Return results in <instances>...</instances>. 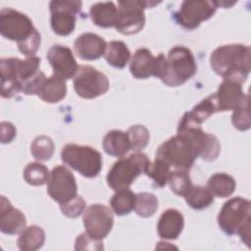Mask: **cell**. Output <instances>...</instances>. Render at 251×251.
<instances>
[{"label": "cell", "instance_id": "cell-1", "mask_svg": "<svg viewBox=\"0 0 251 251\" xmlns=\"http://www.w3.org/2000/svg\"><path fill=\"white\" fill-rule=\"evenodd\" d=\"M250 56L248 45L239 43L222 45L212 52L210 66L224 79L242 84L250 73Z\"/></svg>", "mask_w": 251, "mask_h": 251}, {"label": "cell", "instance_id": "cell-2", "mask_svg": "<svg viewBox=\"0 0 251 251\" xmlns=\"http://www.w3.org/2000/svg\"><path fill=\"white\" fill-rule=\"evenodd\" d=\"M197 71L192 52L184 46L173 47L167 57L160 53L155 57L154 76L168 86H179L191 78Z\"/></svg>", "mask_w": 251, "mask_h": 251}, {"label": "cell", "instance_id": "cell-3", "mask_svg": "<svg viewBox=\"0 0 251 251\" xmlns=\"http://www.w3.org/2000/svg\"><path fill=\"white\" fill-rule=\"evenodd\" d=\"M40 58L37 56L19 58H2L0 60L1 96L11 98L22 91V85L39 72Z\"/></svg>", "mask_w": 251, "mask_h": 251}, {"label": "cell", "instance_id": "cell-4", "mask_svg": "<svg viewBox=\"0 0 251 251\" xmlns=\"http://www.w3.org/2000/svg\"><path fill=\"white\" fill-rule=\"evenodd\" d=\"M0 33L3 37L16 41L19 50L32 44L40 37L32 21L25 14L8 7L0 11Z\"/></svg>", "mask_w": 251, "mask_h": 251}, {"label": "cell", "instance_id": "cell-5", "mask_svg": "<svg viewBox=\"0 0 251 251\" xmlns=\"http://www.w3.org/2000/svg\"><path fill=\"white\" fill-rule=\"evenodd\" d=\"M150 160L142 152H134L114 163L107 175V183L115 191L128 188L136 177L145 173Z\"/></svg>", "mask_w": 251, "mask_h": 251}, {"label": "cell", "instance_id": "cell-6", "mask_svg": "<svg viewBox=\"0 0 251 251\" xmlns=\"http://www.w3.org/2000/svg\"><path fill=\"white\" fill-rule=\"evenodd\" d=\"M61 159L85 177L97 176L102 169L101 154L90 146L66 144L61 151Z\"/></svg>", "mask_w": 251, "mask_h": 251}, {"label": "cell", "instance_id": "cell-7", "mask_svg": "<svg viewBox=\"0 0 251 251\" xmlns=\"http://www.w3.org/2000/svg\"><path fill=\"white\" fill-rule=\"evenodd\" d=\"M161 3L153 0H124L118 1V20L116 29L126 35L135 34L145 25L144 10Z\"/></svg>", "mask_w": 251, "mask_h": 251}, {"label": "cell", "instance_id": "cell-8", "mask_svg": "<svg viewBox=\"0 0 251 251\" xmlns=\"http://www.w3.org/2000/svg\"><path fill=\"white\" fill-rule=\"evenodd\" d=\"M248 224H251L250 201L242 197H234L227 200L218 215L220 228L228 235L238 233Z\"/></svg>", "mask_w": 251, "mask_h": 251}, {"label": "cell", "instance_id": "cell-9", "mask_svg": "<svg viewBox=\"0 0 251 251\" xmlns=\"http://www.w3.org/2000/svg\"><path fill=\"white\" fill-rule=\"evenodd\" d=\"M109 86L108 77L88 65L79 66L74 76V88L76 94L84 99H94L105 94Z\"/></svg>", "mask_w": 251, "mask_h": 251}, {"label": "cell", "instance_id": "cell-10", "mask_svg": "<svg viewBox=\"0 0 251 251\" xmlns=\"http://www.w3.org/2000/svg\"><path fill=\"white\" fill-rule=\"evenodd\" d=\"M81 5L80 1L75 0H53L50 2V23L56 34L66 36L74 31L76 14L80 12Z\"/></svg>", "mask_w": 251, "mask_h": 251}, {"label": "cell", "instance_id": "cell-11", "mask_svg": "<svg viewBox=\"0 0 251 251\" xmlns=\"http://www.w3.org/2000/svg\"><path fill=\"white\" fill-rule=\"evenodd\" d=\"M218 9L216 1L185 0L175 14L176 23L187 29L196 28L202 22L207 21Z\"/></svg>", "mask_w": 251, "mask_h": 251}, {"label": "cell", "instance_id": "cell-12", "mask_svg": "<svg viewBox=\"0 0 251 251\" xmlns=\"http://www.w3.org/2000/svg\"><path fill=\"white\" fill-rule=\"evenodd\" d=\"M83 225L85 232L97 239L102 240L112 230L114 216L109 207L102 204L88 206L83 212Z\"/></svg>", "mask_w": 251, "mask_h": 251}, {"label": "cell", "instance_id": "cell-13", "mask_svg": "<svg viewBox=\"0 0 251 251\" xmlns=\"http://www.w3.org/2000/svg\"><path fill=\"white\" fill-rule=\"evenodd\" d=\"M77 185L73 173L65 166H57L50 173L47 181L49 196L58 203H65L76 196Z\"/></svg>", "mask_w": 251, "mask_h": 251}, {"label": "cell", "instance_id": "cell-14", "mask_svg": "<svg viewBox=\"0 0 251 251\" xmlns=\"http://www.w3.org/2000/svg\"><path fill=\"white\" fill-rule=\"evenodd\" d=\"M47 59L53 69V75L69 79L76 74L77 65L72 50L65 45H53L47 52Z\"/></svg>", "mask_w": 251, "mask_h": 251}, {"label": "cell", "instance_id": "cell-15", "mask_svg": "<svg viewBox=\"0 0 251 251\" xmlns=\"http://www.w3.org/2000/svg\"><path fill=\"white\" fill-rule=\"evenodd\" d=\"M214 95L217 112L233 111L249 97L248 94L243 92L240 83L227 79L223 80Z\"/></svg>", "mask_w": 251, "mask_h": 251}, {"label": "cell", "instance_id": "cell-16", "mask_svg": "<svg viewBox=\"0 0 251 251\" xmlns=\"http://www.w3.org/2000/svg\"><path fill=\"white\" fill-rule=\"evenodd\" d=\"M26 226V220L21 210L15 208L5 197L0 199V230L8 235L20 233Z\"/></svg>", "mask_w": 251, "mask_h": 251}, {"label": "cell", "instance_id": "cell-17", "mask_svg": "<svg viewBox=\"0 0 251 251\" xmlns=\"http://www.w3.org/2000/svg\"><path fill=\"white\" fill-rule=\"evenodd\" d=\"M107 43L103 37L93 32H84L76 37L75 51L82 60H96L104 56Z\"/></svg>", "mask_w": 251, "mask_h": 251}, {"label": "cell", "instance_id": "cell-18", "mask_svg": "<svg viewBox=\"0 0 251 251\" xmlns=\"http://www.w3.org/2000/svg\"><path fill=\"white\" fill-rule=\"evenodd\" d=\"M184 226L183 215L176 209H168L162 213L158 224V234L163 239H176Z\"/></svg>", "mask_w": 251, "mask_h": 251}, {"label": "cell", "instance_id": "cell-19", "mask_svg": "<svg viewBox=\"0 0 251 251\" xmlns=\"http://www.w3.org/2000/svg\"><path fill=\"white\" fill-rule=\"evenodd\" d=\"M155 57L147 48H139L133 54L130 63L129 71L135 78H147L154 75Z\"/></svg>", "mask_w": 251, "mask_h": 251}, {"label": "cell", "instance_id": "cell-20", "mask_svg": "<svg viewBox=\"0 0 251 251\" xmlns=\"http://www.w3.org/2000/svg\"><path fill=\"white\" fill-rule=\"evenodd\" d=\"M92 22L100 27H115L118 20V8L112 1L97 2L91 5L89 11Z\"/></svg>", "mask_w": 251, "mask_h": 251}, {"label": "cell", "instance_id": "cell-21", "mask_svg": "<svg viewBox=\"0 0 251 251\" xmlns=\"http://www.w3.org/2000/svg\"><path fill=\"white\" fill-rule=\"evenodd\" d=\"M67 85L64 78L55 75L45 77L37 96L46 103H57L65 98Z\"/></svg>", "mask_w": 251, "mask_h": 251}, {"label": "cell", "instance_id": "cell-22", "mask_svg": "<svg viewBox=\"0 0 251 251\" xmlns=\"http://www.w3.org/2000/svg\"><path fill=\"white\" fill-rule=\"evenodd\" d=\"M104 151L114 157H124L129 150L130 144L126 132L120 129H113L106 133L103 138Z\"/></svg>", "mask_w": 251, "mask_h": 251}, {"label": "cell", "instance_id": "cell-23", "mask_svg": "<svg viewBox=\"0 0 251 251\" xmlns=\"http://www.w3.org/2000/svg\"><path fill=\"white\" fill-rule=\"evenodd\" d=\"M45 242L44 230L35 225L25 227L18 238V247L22 251H35Z\"/></svg>", "mask_w": 251, "mask_h": 251}, {"label": "cell", "instance_id": "cell-24", "mask_svg": "<svg viewBox=\"0 0 251 251\" xmlns=\"http://www.w3.org/2000/svg\"><path fill=\"white\" fill-rule=\"evenodd\" d=\"M104 58L114 68L123 69L130 59V51L121 40H112L107 43Z\"/></svg>", "mask_w": 251, "mask_h": 251}, {"label": "cell", "instance_id": "cell-25", "mask_svg": "<svg viewBox=\"0 0 251 251\" xmlns=\"http://www.w3.org/2000/svg\"><path fill=\"white\" fill-rule=\"evenodd\" d=\"M235 187L234 178L225 173H216L208 180V188L217 197L226 198L230 196L234 192Z\"/></svg>", "mask_w": 251, "mask_h": 251}, {"label": "cell", "instance_id": "cell-26", "mask_svg": "<svg viewBox=\"0 0 251 251\" xmlns=\"http://www.w3.org/2000/svg\"><path fill=\"white\" fill-rule=\"evenodd\" d=\"M136 194L129 188L118 190L110 200V205L114 213L118 216H125L129 214L135 207Z\"/></svg>", "mask_w": 251, "mask_h": 251}, {"label": "cell", "instance_id": "cell-27", "mask_svg": "<svg viewBox=\"0 0 251 251\" xmlns=\"http://www.w3.org/2000/svg\"><path fill=\"white\" fill-rule=\"evenodd\" d=\"M214 194L212 191L202 185H192L184 198L188 206L194 210H201L209 207L214 202Z\"/></svg>", "mask_w": 251, "mask_h": 251}, {"label": "cell", "instance_id": "cell-28", "mask_svg": "<svg viewBox=\"0 0 251 251\" xmlns=\"http://www.w3.org/2000/svg\"><path fill=\"white\" fill-rule=\"evenodd\" d=\"M217 112L216 100L214 93L203 99L196 106L192 108L191 111L186 112L187 116L196 124L201 125L209 117Z\"/></svg>", "mask_w": 251, "mask_h": 251}, {"label": "cell", "instance_id": "cell-29", "mask_svg": "<svg viewBox=\"0 0 251 251\" xmlns=\"http://www.w3.org/2000/svg\"><path fill=\"white\" fill-rule=\"evenodd\" d=\"M49 176L50 173L47 167L38 162L27 164L24 170V178L30 185H43L48 181Z\"/></svg>", "mask_w": 251, "mask_h": 251}, {"label": "cell", "instance_id": "cell-30", "mask_svg": "<svg viewBox=\"0 0 251 251\" xmlns=\"http://www.w3.org/2000/svg\"><path fill=\"white\" fill-rule=\"evenodd\" d=\"M168 182L171 190L175 194L183 197L193 185L188 171L184 170H176L170 172Z\"/></svg>", "mask_w": 251, "mask_h": 251}, {"label": "cell", "instance_id": "cell-31", "mask_svg": "<svg viewBox=\"0 0 251 251\" xmlns=\"http://www.w3.org/2000/svg\"><path fill=\"white\" fill-rule=\"evenodd\" d=\"M55 144L53 140L46 135H39L34 138L30 145V152L37 161H47L54 154Z\"/></svg>", "mask_w": 251, "mask_h": 251}, {"label": "cell", "instance_id": "cell-32", "mask_svg": "<svg viewBox=\"0 0 251 251\" xmlns=\"http://www.w3.org/2000/svg\"><path fill=\"white\" fill-rule=\"evenodd\" d=\"M158 199L153 193L140 192L136 194L135 199V213L143 218L151 217L158 209Z\"/></svg>", "mask_w": 251, "mask_h": 251}, {"label": "cell", "instance_id": "cell-33", "mask_svg": "<svg viewBox=\"0 0 251 251\" xmlns=\"http://www.w3.org/2000/svg\"><path fill=\"white\" fill-rule=\"evenodd\" d=\"M126 134L129 140L130 150L134 152H140L147 146L150 140V132L148 128L142 125L131 126L127 129Z\"/></svg>", "mask_w": 251, "mask_h": 251}, {"label": "cell", "instance_id": "cell-34", "mask_svg": "<svg viewBox=\"0 0 251 251\" xmlns=\"http://www.w3.org/2000/svg\"><path fill=\"white\" fill-rule=\"evenodd\" d=\"M170 168L171 167L166 162L155 158L154 162H150L147 166L145 174L147 175V176L153 179L154 183L157 186L163 187L168 182L169 175L171 172Z\"/></svg>", "mask_w": 251, "mask_h": 251}, {"label": "cell", "instance_id": "cell-35", "mask_svg": "<svg viewBox=\"0 0 251 251\" xmlns=\"http://www.w3.org/2000/svg\"><path fill=\"white\" fill-rule=\"evenodd\" d=\"M231 123L235 128L244 131L249 129L251 126L250 119V107H249V97L235 110H233L231 116Z\"/></svg>", "mask_w": 251, "mask_h": 251}, {"label": "cell", "instance_id": "cell-36", "mask_svg": "<svg viewBox=\"0 0 251 251\" xmlns=\"http://www.w3.org/2000/svg\"><path fill=\"white\" fill-rule=\"evenodd\" d=\"M60 209H61V212L66 217L75 219V218H77L78 216H80L84 212L85 201L81 196L76 195L73 199H71L65 203H61Z\"/></svg>", "mask_w": 251, "mask_h": 251}, {"label": "cell", "instance_id": "cell-37", "mask_svg": "<svg viewBox=\"0 0 251 251\" xmlns=\"http://www.w3.org/2000/svg\"><path fill=\"white\" fill-rule=\"evenodd\" d=\"M75 250H102L103 243L101 240H97L89 236L86 232L79 234L75 238Z\"/></svg>", "mask_w": 251, "mask_h": 251}, {"label": "cell", "instance_id": "cell-38", "mask_svg": "<svg viewBox=\"0 0 251 251\" xmlns=\"http://www.w3.org/2000/svg\"><path fill=\"white\" fill-rule=\"evenodd\" d=\"M45 75L41 71L37 72L31 78L26 80L22 86V92L26 95H37L39 88L45 79Z\"/></svg>", "mask_w": 251, "mask_h": 251}, {"label": "cell", "instance_id": "cell-39", "mask_svg": "<svg viewBox=\"0 0 251 251\" xmlns=\"http://www.w3.org/2000/svg\"><path fill=\"white\" fill-rule=\"evenodd\" d=\"M17 130L13 124L9 122L1 123V142L10 143L16 136Z\"/></svg>", "mask_w": 251, "mask_h": 251}]
</instances>
